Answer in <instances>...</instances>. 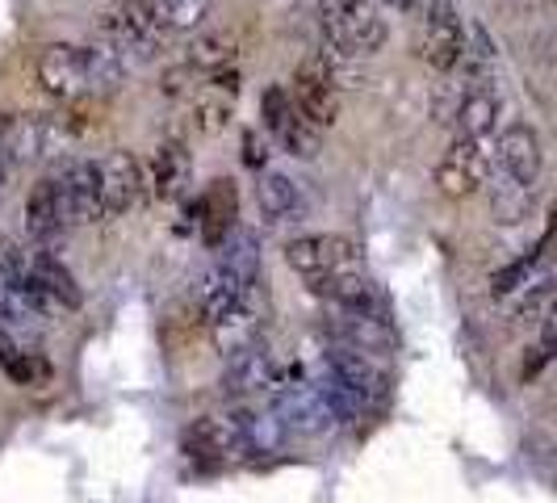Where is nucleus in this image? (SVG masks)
I'll return each instance as SVG.
<instances>
[{
	"label": "nucleus",
	"instance_id": "423d86ee",
	"mask_svg": "<svg viewBox=\"0 0 557 503\" xmlns=\"http://www.w3.org/2000/svg\"><path fill=\"white\" fill-rule=\"evenodd\" d=\"M285 260H289V269H298L307 281L361 269L357 244L344 240V235H302V240H294V244L285 248Z\"/></svg>",
	"mask_w": 557,
	"mask_h": 503
},
{
	"label": "nucleus",
	"instance_id": "f8f14e48",
	"mask_svg": "<svg viewBox=\"0 0 557 503\" xmlns=\"http://www.w3.org/2000/svg\"><path fill=\"white\" fill-rule=\"evenodd\" d=\"M495 151H499V164L507 172V181L516 189H529L532 194V185L541 176V139H536V131H532L529 122H511L499 135Z\"/></svg>",
	"mask_w": 557,
	"mask_h": 503
},
{
	"label": "nucleus",
	"instance_id": "39448f33",
	"mask_svg": "<svg viewBox=\"0 0 557 503\" xmlns=\"http://www.w3.org/2000/svg\"><path fill=\"white\" fill-rule=\"evenodd\" d=\"M59 189V206L67 223H92L101 219V194H97V160H81V156H63L51 172Z\"/></svg>",
	"mask_w": 557,
	"mask_h": 503
},
{
	"label": "nucleus",
	"instance_id": "5701e85b",
	"mask_svg": "<svg viewBox=\"0 0 557 503\" xmlns=\"http://www.w3.org/2000/svg\"><path fill=\"white\" fill-rule=\"evenodd\" d=\"M239 59V42L235 34H201L189 42V56H185V68L189 72H206V76H219V72H231Z\"/></svg>",
	"mask_w": 557,
	"mask_h": 503
},
{
	"label": "nucleus",
	"instance_id": "f257e3e1",
	"mask_svg": "<svg viewBox=\"0 0 557 503\" xmlns=\"http://www.w3.org/2000/svg\"><path fill=\"white\" fill-rule=\"evenodd\" d=\"M97 34L110 51H117L126 72H135L160 51L164 22H160L156 0H113L110 9H101V17H97Z\"/></svg>",
	"mask_w": 557,
	"mask_h": 503
},
{
	"label": "nucleus",
	"instance_id": "6ab92c4d",
	"mask_svg": "<svg viewBox=\"0 0 557 503\" xmlns=\"http://www.w3.org/2000/svg\"><path fill=\"white\" fill-rule=\"evenodd\" d=\"M327 378L344 382L348 391H357L364 403H373L382 394V373L373 369V361L364 353H357V348H344V344H335L332 353H327Z\"/></svg>",
	"mask_w": 557,
	"mask_h": 503
},
{
	"label": "nucleus",
	"instance_id": "1a4fd4ad",
	"mask_svg": "<svg viewBox=\"0 0 557 503\" xmlns=\"http://www.w3.org/2000/svg\"><path fill=\"white\" fill-rule=\"evenodd\" d=\"M260 110H264L269 135H273L285 151H294V156H302V160H310V156L319 151V131L298 113V106H294V97H289L285 84H269V88H264Z\"/></svg>",
	"mask_w": 557,
	"mask_h": 503
},
{
	"label": "nucleus",
	"instance_id": "dca6fc26",
	"mask_svg": "<svg viewBox=\"0 0 557 503\" xmlns=\"http://www.w3.org/2000/svg\"><path fill=\"white\" fill-rule=\"evenodd\" d=\"M185 453L206 457V462H223V457H244L239 453V437L231 416H201L185 428Z\"/></svg>",
	"mask_w": 557,
	"mask_h": 503
},
{
	"label": "nucleus",
	"instance_id": "aec40b11",
	"mask_svg": "<svg viewBox=\"0 0 557 503\" xmlns=\"http://www.w3.org/2000/svg\"><path fill=\"white\" fill-rule=\"evenodd\" d=\"M235 206H239V197H235V185L231 181H214L206 197L197 201V219H201V240L210 244V248H219L226 240V231L235 223Z\"/></svg>",
	"mask_w": 557,
	"mask_h": 503
},
{
	"label": "nucleus",
	"instance_id": "412c9836",
	"mask_svg": "<svg viewBox=\"0 0 557 503\" xmlns=\"http://www.w3.org/2000/svg\"><path fill=\"white\" fill-rule=\"evenodd\" d=\"M26 226H29V235H34L38 244L55 240L59 231L67 226V219H63V206H59V189H55V181H51V176H42V181L29 189Z\"/></svg>",
	"mask_w": 557,
	"mask_h": 503
},
{
	"label": "nucleus",
	"instance_id": "9b49d317",
	"mask_svg": "<svg viewBox=\"0 0 557 503\" xmlns=\"http://www.w3.org/2000/svg\"><path fill=\"white\" fill-rule=\"evenodd\" d=\"M97 194H101V219L126 214L143 194V168L131 151H110L97 160Z\"/></svg>",
	"mask_w": 557,
	"mask_h": 503
},
{
	"label": "nucleus",
	"instance_id": "cd10ccee",
	"mask_svg": "<svg viewBox=\"0 0 557 503\" xmlns=\"http://www.w3.org/2000/svg\"><path fill=\"white\" fill-rule=\"evenodd\" d=\"M4 176H9V168H4V156H0V189H4Z\"/></svg>",
	"mask_w": 557,
	"mask_h": 503
},
{
	"label": "nucleus",
	"instance_id": "f3484780",
	"mask_svg": "<svg viewBox=\"0 0 557 503\" xmlns=\"http://www.w3.org/2000/svg\"><path fill=\"white\" fill-rule=\"evenodd\" d=\"M269 382H273V361H269L260 340H248L244 348H235L226 357V391L231 394L269 391Z\"/></svg>",
	"mask_w": 557,
	"mask_h": 503
},
{
	"label": "nucleus",
	"instance_id": "9d476101",
	"mask_svg": "<svg viewBox=\"0 0 557 503\" xmlns=\"http://www.w3.org/2000/svg\"><path fill=\"white\" fill-rule=\"evenodd\" d=\"M38 84L55 97V101H76L88 88V47H72V42H55L38 56Z\"/></svg>",
	"mask_w": 557,
	"mask_h": 503
},
{
	"label": "nucleus",
	"instance_id": "b1692460",
	"mask_svg": "<svg viewBox=\"0 0 557 503\" xmlns=\"http://www.w3.org/2000/svg\"><path fill=\"white\" fill-rule=\"evenodd\" d=\"M231 118H235V93H226V88H201L194 97V126L201 135H219L231 126Z\"/></svg>",
	"mask_w": 557,
	"mask_h": 503
},
{
	"label": "nucleus",
	"instance_id": "bb28decb",
	"mask_svg": "<svg viewBox=\"0 0 557 503\" xmlns=\"http://www.w3.org/2000/svg\"><path fill=\"white\" fill-rule=\"evenodd\" d=\"M244 164H248V168L269 164V143H264V135H256V131H248V135H244Z\"/></svg>",
	"mask_w": 557,
	"mask_h": 503
},
{
	"label": "nucleus",
	"instance_id": "f03ea898",
	"mask_svg": "<svg viewBox=\"0 0 557 503\" xmlns=\"http://www.w3.org/2000/svg\"><path fill=\"white\" fill-rule=\"evenodd\" d=\"M319 22L327 29V47L352 59L373 56L386 42L377 0H319Z\"/></svg>",
	"mask_w": 557,
	"mask_h": 503
},
{
	"label": "nucleus",
	"instance_id": "ddd939ff",
	"mask_svg": "<svg viewBox=\"0 0 557 503\" xmlns=\"http://www.w3.org/2000/svg\"><path fill=\"white\" fill-rule=\"evenodd\" d=\"M256 197H260V210H264L273 223H307L310 197L298 176L269 168V172L260 176V185H256Z\"/></svg>",
	"mask_w": 557,
	"mask_h": 503
},
{
	"label": "nucleus",
	"instance_id": "20e7f679",
	"mask_svg": "<svg viewBox=\"0 0 557 503\" xmlns=\"http://www.w3.org/2000/svg\"><path fill=\"white\" fill-rule=\"evenodd\" d=\"M59 139H63V122L59 118H42V113H4L0 118L4 168L34 164L42 156H55Z\"/></svg>",
	"mask_w": 557,
	"mask_h": 503
},
{
	"label": "nucleus",
	"instance_id": "6e6552de",
	"mask_svg": "<svg viewBox=\"0 0 557 503\" xmlns=\"http://www.w3.org/2000/svg\"><path fill=\"white\" fill-rule=\"evenodd\" d=\"M491 172V139H453L436 164V185L448 197H470L486 185Z\"/></svg>",
	"mask_w": 557,
	"mask_h": 503
},
{
	"label": "nucleus",
	"instance_id": "2eb2a0df",
	"mask_svg": "<svg viewBox=\"0 0 557 503\" xmlns=\"http://www.w3.org/2000/svg\"><path fill=\"white\" fill-rule=\"evenodd\" d=\"M231 424H235V437H239V453L244 457H273L281 445H285V428H281V419L264 407H239L235 416H231Z\"/></svg>",
	"mask_w": 557,
	"mask_h": 503
},
{
	"label": "nucleus",
	"instance_id": "393cba45",
	"mask_svg": "<svg viewBox=\"0 0 557 503\" xmlns=\"http://www.w3.org/2000/svg\"><path fill=\"white\" fill-rule=\"evenodd\" d=\"M156 9H160L164 29H194L206 17L210 0H156Z\"/></svg>",
	"mask_w": 557,
	"mask_h": 503
},
{
	"label": "nucleus",
	"instance_id": "a878e982",
	"mask_svg": "<svg viewBox=\"0 0 557 503\" xmlns=\"http://www.w3.org/2000/svg\"><path fill=\"white\" fill-rule=\"evenodd\" d=\"M536 252H541V248H536ZM536 252H529L524 260H516V265H507V269H499V273H495V281H491V285H495V294H511V290H520V285L529 281L532 265H536Z\"/></svg>",
	"mask_w": 557,
	"mask_h": 503
},
{
	"label": "nucleus",
	"instance_id": "7ed1b4c3",
	"mask_svg": "<svg viewBox=\"0 0 557 503\" xmlns=\"http://www.w3.org/2000/svg\"><path fill=\"white\" fill-rule=\"evenodd\" d=\"M269 398H273V416L281 419V428L285 432H302V437H314V432H327L335 419L327 412V403H323V394L314 382L307 378H277L273 373V382H269Z\"/></svg>",
	"mask_w": 557,
	"mask_h": 503
},
{
	"label": "nucleus",
	"instance_id": "4468645a",
	"mask_svg": "<svg viewBox=\"0 0 557 503\" xmlns=\"http://www.w3.org/2000/svg\"><path fill=\"white\" fill-rule=\"evenodd\" d=\"M495 122H499V88L491 81L470 84L466 97H461V106H457V113H453L457 139H491Z\"/></svg>",
	"mask_w": 557,
	"mask_h": 503
},
{
	"label": "nucleus",
	"instance_id": "4be33fe9",
	"mask_svg": "<svg viewBox=\"0 0 557 503\" xmlns=\"http://www.w3.org/2000/svg\"><path fill=\"white\" fill-rule=\"evenodd\" d=\"M26 273L29 281H38L51 298H55L59 307H81V290H76V278L59 265L55 256L47 248H38V252H29L26 256Z\"/></svg>",
	"mask_w": 557,
	"mask_h": 503
},
{
	"label": "nucleus",
	"instance_id": "0eeeda50",
	"mask_svg": "<svg viewBox=\"0 0 557 503\" xmlns=\"http://www.w3.org/2000/svg\"><path fill=\"white\" fill-rule=\"evenodd\" d=\"M289 97H294L298 113L307 118L314 131L335 126V118H339V88H335V81L327 76V68H323V59L319 56H307L302 63H298Z\"/></svg>",
	"mask_w": 557,
	"mask_h": 503
},
{
	"label": "nucleus",
	"instance_id": "a211bd4d",
	"mask_svg": "<svg viewBox=\"0 0 557 503\" xmlns=\"http://www.w3.org/2000/svg\"><path fill=\"white\" fill-rule=\"evenodd\" d=\"M194 181V156L185 143H164L151 160V189L160 201H176Z\"/></svg>",
	"mask_w": 557,
	"mask_h": 503
}]
</instances>
